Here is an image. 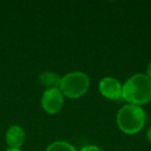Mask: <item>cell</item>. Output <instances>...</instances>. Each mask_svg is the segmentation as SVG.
<instances>
[{"instance_id": "cell-1", "label": "cell", "mask_w": 151, "mask_h": 151, "mask_svg": "<svg viewBox=\"0 0 151 151\" xmlns=\"http://www.w3.org/2000/svg\"><path fill=\"white\" fill-rule=\"evenodd\" d=\"M122 99L130 105L142 106L151 99V80L144 73L132 76L122 86Z\"/></svg>"}, {"instance_id": "cell-2", "label": "cell", "mask_w": 151, "mask_h": 151, "mask_svg": "<svg viewBox=\"0 0 151 151\" xmlns=\"http://www.w3.org/2000/svg\"><path fill=\"white\" fill-rule=\"evenodd\" d=\"M146 113L140 106L125 105L117 114V124L122 132L126 134H138L145 125Z\"/></svg>"}, {"instance_id": "cell-3", "label": "cell", "mask_w": 151, "mask_h": 151, "mask_svg": "<svg viewBox=\"0 0 151 151\" xmlns=\"http://www.w3.org/2000/svg\"><path fill=\"white\" fill-rule=\"evenodd\" d=\"M90 86V79L88 75L83 71H71L61 78V93L68 99H79L88 91Z\"/></svg>"}, {"instance_id": "cell-4", "label": "cell", "mask_w": 151, "mask_h": 151, "mask_svg": "<svg viewBox=\"0 0 151 151\" xmlns=\"http://www.w3.org/2000/svg\"><path fill=\"white\" fill-rule=\"evenodd\" d=\"M64 103L63 94L59 88L47 89L42 96V106L49 114H56L61 110Z\"/></svg>"}, {"instance_id": "cell-5", "label": "cell", "mask_w": 151, "mask_h": 151, "mask_svg": "<svg viewBox=\"0 0 151 151\" xmlns=\"http://www.w3.org/2000/svg\"><path fill=\"white\" fill-rule=\"evenodd\" d=\"M99 90L103 96L109 99H119L122 96V85L119 81L112 77L101 79L99 84Z\"/></svg>"}, {"instance_id": "cell-6", "label": "cell", "mask_w": 151, "mask_h": 151, "mask_svg": "<svg viewBox=\"0 0 151 151\" xmlns=\"http://www.w3.org/2000/svg\"><path fill=\"white\" fill-rule=\"evenodd\" d=\"M5 140L11 148L19 149L25 141V132L19 125H13L7 129L5 134Z\"/></svg>"}, {"instance_id": "cell-7", "label": "cell", "mask_w": 151, "mask_h": 151, "mask_svg": "<svg viewBox=\"0 0 151 151\" xmlns=\"http://www.w3.org/2000/svg\"><path fill=\"white\" fill-rule=\"evenodd\" d=\"M40 81L42 85L48 87V89L59 88L60 82H61V78L59 77V75H57L56 73H53V71H46V73H42V75L40 76Z\"/></svg>"}, {"instance_id": "cell-8", "label": "cell", "mask_w": 151, "mask_h": 151, "mask_svg": "<svg viewBox=\"0 0 151 151\" xmlns=\"http://www.w3.org/2000/svg\"><path fill=\"white\" fill-rule=\"evenodd\" d=\"M46 151H77L76 148L65 141H56L48 146Z\"/></svg>"}, {"instance_id": "cell-9", "label": "cell", "mask_w": 151, "mask_h": 151, "mask_svg": "<svg viewBox=\"0 0 151 151\" xmlns=\"http://www.w3.org/2000/svg\"><path fill=\"white\" fill-rule=\"evenodd\" d=\"M80 151H103L99 147L94 146V145H89V146H85L81 149Z\"/></svg>"}, {"instance_id": "cell-10", "label": "cell", "mask_w": 151, "mask_h": 151, "mask_svg": "<svg viewBox=\"0 0 151 151\" xmlns=\"http://www.w3.org/2000/svg\"><path fill=\"white\" fill-rule=\"evenodd\" d=\"M147 77L151 80V62L148 64V67H147Z\"/></svg>"}, {"instance_id": "cell-11", "label": "cell", "mask_w": 151, "mask_h": 151, "mask_svg": "<svg viewBox=\"0 0 151 151\" xmlns=\"http://www.w3.org/2000/svg\"><path fill=\"white\" fill-rule=\"evenodd\" d=\"M147 139L149 140V142H151V126L147 130Z\"/></svg>"}, {"instance_id": "cell-12", "label": "cell", "mask_w": 151, "mask_h": 151, "mask_svg": "<svg viewBox=\"0 0 151 151\" xmlns=\"http://www.w3.org/2000/svg\"><path fill=\"white\" fill-rule=\"evenodd\" d=\"M5 151H22L21 149H17V148H9V149H7V150H5Z\"/></svg>"}]
</instances>
